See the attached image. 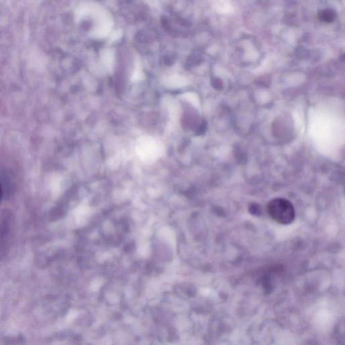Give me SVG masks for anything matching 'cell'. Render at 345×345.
<instances>
[{"label": "cell", "instance_id": "cell-1", "mask_svg": "<svg viewBox=\"0 0 345 345\" xmlns=\"http://www.w3.org/2000/svg\"><path fill=\"white\" fill-rule=\"evenodd\" d=\"M267 212L274 221L285 226L292 224L295 220V208L287 199L277 198L270 201Z\"/></svg>", "mask_w": 345, "mask_h": 345}, {"label": "cell", "instance_id": "cell-2", "mask_svg": "<svg viewBox=\"0 0 345 345\" xmlns=\"http://www.w3.org/2000/svg\"><path fill=\"white\" fill-rule=\"evenodd\" d=\"M318 16L320 20L322 21V22L331 23L335 21L336 13L334 10L331 9V8H327V9L321 10L319 12Z\"/></svg>", "mask_w": 345, "mask_h": 345}, {"label": "cell", "instance_id": "cell-3", "mask_svg": "<svg viewBox=\"0 0 345 345\" xmlns=\"http://www.w3.org/2000/svg\"><path fill=\"white\" fill-rule=\"evenodd\" d=\"M213 86L214 89L221 90L222 89V82L219 78H215L213 80Z\"/></svg>", "mask_w": 345, "mask_h": 345}, {"label": "cell", "instance_id": "cell-4", "mask_svg": "<svg viewBox=\"0 0 345 345\" xmlns=\"http://www.w3.org/2000/svg\"><path fill=\"white\" fill-rule=\"evenodd\" d=\"M2 197H3V190H2V186L0 185V204L2 202Z\"/></svg>", "mask_w": 345, "mask_h": 345}]
</instances>
